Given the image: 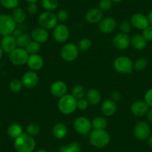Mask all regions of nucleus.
I'll use <instances>...</instances> for the list:
<instances>
[{"mask_svg": "<svg viewBox=\"0 0 152 152\" xmlns=\"http://www.w3.org/2000/svg\"><path fill=\"white\" fill-rule=\"evenodd\" d=\"M14 146L17 152H33L36 147V142L33 137L23 134L14 140Z\"/></svg>", "mask_w": 152, "mask_h": 152, "instance_id": "obj_1", "label": "nucleus"}, {"mask_svg": "<svg viewBox=\"0 0 152 152\" xmlns=\"http://www.w3.org/2000/svg\"><path fill=\"white\" fill-rule=\"evenodd\" d=\"M90 144L98 148H102L107 145L110 142V136L105 130L94 129L89 137Z\"/></svg>", "mask_w": 152, "mask_h": 152, "instance_id": "obj_2", "label": "nucleus"}, {"mask_svg": "<svg viewBox=\"0 0 152 152\" xmlns=\"http://www.w3.org/2000/svg\"><path fill=\"white\" fill-rule=\"evenodd\" d=\"M58 107L62 114H72L77 109V100L72 96V94H66L58 100Z\"/></svg>", "mask_w": 152, "mask_h": 152, "instance_id": "obj_3", "label": "nucleus"}, {"mask_svg": "<svg viewBox=\"0 0 152 152\" xmlns=\"http://www.w3.org/2000/svg\"><path fill=\"white\" fill-rule=\"evenodd\" d=\"M17 28V23L11 16L6 14H0V35L2 37L12 35Z\"/></svg>", "mask_w": 152, "mask_h": 152, "instance_id": "obj_4", "label": "nucleus"}, {"mask_svg": "<svg viewBox=\"0 0 152 152\" xmlns=\"http://www.w3.org/2000/svg\"><path fill=\"white\" fill-rule=\"evenodd\" d=\"M113 68L120 74H131L134 70V63L128 57H118L113 62Z\"/></svg>", "mask_w": 152, "mask_h": 152, "instance_id": "obj_5", "label": "nucleus"}, {"mask_svg": "<svg viewBox=\"0 0 152 152\" xmlns=\"http://www.w3.org/2000/svg\"><path fill=\"white\" fill-rule=\"evenodd\" d=\"M58 20L56 14H54L52 11H46L41 13L38 17V23L40 26L46 30L54 29L58 25Z\"/></svg>", "mask_w": 152, "mask_h": 152, "instance_id": "obj_6", "label": "nucleus"}, {"mask_svg": "<svg viewBox=\"0 0 152 152\" xmlns=\"http://www.w3.org/2000/svg\"><path fill=\"white\" fill-rule=\"evenodd\" d=\"M9 55V60L11 64L14 66H20L26 64L29 55L26 50L23 48L17 47Z\"/></svg>", "mask_w": 152, "mask_h": 152, "instance_id": "obj_7", "label": "nucleus"}, {"mask_svg": "<svg viewBox=\"0 0 152 152\" xmlns=\"http://www.w3.org/2000/svg\"><path fill=\"white\" fill-rule=\"evenodd\" d=\"M79 54V49L75 44L72 43L64 45L61 50V57L66 62H72L77 59Z\"/></svg>", "mask_w": 152, "mask_h": 152, "instance_id": "obj_8", "label": "nucleus"}, {"mask_svg": "<svg viewBox=\"0 0 152 152\" xmlns=\"http://www.w3.org/2000/svg\"><path fill=\"white\" fill-rule=\"evenodd\" d=\"M133 133L137 140L141 141L146 140L151 135L150 125L145 121H140L134 125Z\"/></svg>", "mask_w": 152, "mask_h": 152, "instance_id": "obj_9", "label": "nucleus"}, {"mask_svg": "<svg viewBox=\"0 0 152 152\" xmlns=\"http://www.w3.org/2000/svg\"><path fill=\"white\" fill-rule=\"evenodd\" d=\"M73 127L76 132L82 135H87L91 131L92 122L90 119L84 116H79L76 118L73 123Z\"/></svg>", "mask_w": 152, "mask_h": 152, "instance_id": "obj_10", "label": "nucleus"}, {"mask_svg": "<svg viewBox=\"0 0 152 152\" xmlns=\"http://www.w3.org/2000/svg\"><path fill=\"white\" fill-rule=\"evenodd\" d=\"M69 30L64 23L58 24L53 31V37L57 43H65L69 38Z\"/></svg>", "mask_w": 152, "mask_h": 152, "instance_id": "obj_11", "label": "nucleus"}, {"mask_svg": "<svg viewBox=\"0 0 152 152\" xmlns=\"http://www.w3.org/2000/svg\"><path fill=\"white\" fill-rule=\"evenodd\" d=\"M21 81L23 87L27 89H33L36 87L39 83V77L36 72L30 70L23 74Z\"/></svg>", "mask_w": 152, "mask_h": 152, "instance_id": "obj_12", "label": "nucleus"}, {"mask_svg": "<svg viewBox=\"0 0 152 152\" xmlns=\"http://www.w3.org/2000/svg\"><path fill=\"white\" fill-rule=\"evenodd\" d=\"M113 45L119 50H125L131 45V37L128 34H118L113 39Z\"/></svg>", "mask_w": 152, "mask_h": 152, "instance_id": "obj_13", "label": "nucleus"}, {"mask_svg": "<svg viewBox=\"0 0 152 152\" xmlns=\"http://www.w3.org/2000/svg\"><path fill=\"white\" fill-rule=\"evenodd\" d=\"M99 28L102 33L110 34L117 28V22L113 17H105L102 19L99 23Z\"/></svg>", "mask_w": 152, "mask_h": 152, "instance_id": "obj_14", "label": "nucleus"}, {"mask_svg": "<svg viewBox=\"0 0 152 152\" xmlns=\"http://www.w3.org/2000/svg\"><path fill=\"white\" fill-rule=\"evenodd\" d=\"M131 26L139 30H144L149 26L148 17L141 13H137L131 16L130 20Z\"/></svg>", "mask_w": 152, "mask_h": 152, "instance_id": "obj_15", "label": "nucleus"}, {"mask_svg": "<svg viewBox=\"0 0 152 152\" xmlns=\"http://www.w3.org/2000/svg\"><path fill=\"white\" fill-rule=\"evenodd\" d=\"M49 32L46 29L43 28L42 27H37L32 30L31 34V40L37 43H46L49 39Z\"/></svg>", "mask_w": 152, "mask_h": 152, "instance_id": "obj_16", "label": "nucleus"}, {"mask_svg": "<svg viewBox=\"0 0 152 152\" xmlns=\"http://www.w3.org/2000/svg\"><path fill=\"white\" fill-rule=\"evenodd\" d=\"M0 47L2 49L3 52L8 54L11 53L17 47L16 38L13 35L4 36L0 42Z\"/></svg>", "mask_w": 152, "mask_h": 152, "instance_id": "obj_17", "label": "nucleus"}, {"mask_svg": "<svg viewBox=\"0 0 152 152\" xmlns=\"http://www.w3.org/2000/svg\"><path fill=\"white\" fill-rule=\"evenodd\" d=\"M26 64L31 70L36 72L43 68V65H44V61H43L42 56L39 55L38 54L30 55L28 58Z\"/></svg>", "mask_w": 152, "mask_h": 152, "instance_id": "obj_18", "label": "nucleus"}, {"mask_svg": "<svg viewBox=\"0 0 152 152\" xmlns=\"http://www.w3.org/2000/svg\"><path fill=\"white\" fill-rule=\"evenodd\" d=\"M50 93L56 98H61L67 93V86L63 81H56L51 85Z\"/></svg>", "mask_w": 152, "mask_h": 152, "instance_id": "obj_19", "label": "nucleus"}, {"mask_svg": "<svg viewBox=\"0 0 152 152\" xmlns=\"http://www.w3.org/2000/svg\"><path fill=\"white\" fill-rule=\"evenodd\" d=\"M149 107L145 101H137L131 105V112L135 116H143L146 115Z\"/></svg>", "mask_w": 152, "mask_h": 152, "instance_id": "obj_20", "label": "nucleus"}, {"mask_svg": "<svg viewBox=\"0 0 152 152\" xmlns=\"http://www.w3.org/2000/svg\"><path fill=\"white\" fill-rule=\"evenodd\" d=\"M103 12L99 8H93L89 10L85 14V19L87 22L90 24L99 23L104 18Z\"/></svg>", "mask_w": 152, "mask_h": 152, "instance_id": "obj_21", "label": "nucleus"}, {"mask_svg": "<svg viewBox=\"0 0 152 152\" xmlns=\"http://www.w3.org/2000/svg\"><path fill=\"white\" fill-rule=\"evenodd\" d=\"M101 110L104 116H107V117L113 116L117 110V106H116V102L111 99H107V100L104 101L102 104Z\"/></svg>", "mask_w": 152, "mask_h": 152, "instance_id": "obj_22", "label": "nucleus"}, {"mask_svg": "<svg viewBox=\"0 0 152 152\" xmlns=\"http://www.w3.org/2000/svg\"><path fill=\"white\" fill-rule=\"evenodd\" d=\"M86 99L90 104L96 106L101 102L102 95L101 93L96 88H91L86 92Z\"/></svg>", "mask_w": 152, "mask_h": 152, "instance_id": "obj_23", "label": "nucleus"}, {"mask_svg": "<svg viewBox=\"0 0 152 152\" xmlns=\"http://www.w3.org/2000/svg\"><path fill=\"white\" fill-rule=\"evenodd\" d=\"M52 133L54 137L56 138L57 140H63L66 137L68 130H67L66 126L64 123L58 122L53 126Z\"/></svg>", "mask_w": 152, "mask_h": 152, "instance_id": "obj_24", "label": "nucleus"}, {"mask_svg": "<svg viewBox=\"0 0 152 152\" xmlns=\"http://www.w3.org/2000/svg\"><path fill=\"white\" fill-rule=\"evenodd\" d=\"M131 45L136 50H142L147 46V41L142 34H137L131 37Z\"/></svg>", "mask_w": 152, "mask_h": 152, "instance_id": "obj_25", "label": "nucleus"}, {"mask_svg": "<svg viewBox=\"0 0 152 152\" xmlns=\"http://www.w3.org/2000/svg\"><path fill=\"white\" fill-rule=\"evenodd\" d=\"M11 17L17 24H21V23H24L26 20V13L23 8L17 7V8L13 9Z\"/></svg>", "mask_w": 152, "mask_h": 152, "instance_id": "obj_26", "label": "nucleus"}, {"mask_svg": "<svg viewBox=\"0 0 152 152\" xmlns=\"http://www.w3.org/2000/svg\"><path fill=\"white\" fill-rule=\"evenodd\" d=\"M8 135L11 138H13L15 140L16 138H17L18 137H20L21 134H23V128L20 125L17 123L12 124V125H10L8 128Z\"/></svg>", "mask_w": 152, "mask_h": 152, "instance_id": "obj_27", "label": "nucleus"}, {"mask_svg": "<svg viewBox=\"0 0 152 152\" xmlns=\"http://www.w3.org/2000/svg\"><path fill=\"white\" fill-rule=\"evenodd\" d=\"M31 40V35L26 33H21L18 37H16V43L17 46L19 48H23L25 49L26 46L29 43V42Z\"/></svg>", "mask_w": 152, "mask_h": 152, "instance_id": "obj_28", "label": "nucleus"}, {"mask_svg": "<svg viewBox=\"0 0 152 152\" xmlns=\"http://www.w3.org/2000/svg\"><path fill=\"white\" fill-rule=\"evenodd\" d=\"M91 122L92 127L96 130H105L107 126V121L103 116H96Z\"/></svg>", "mask_w": 152, "mask_h": 152, "instance_id": "obj_29", "label": "nucleus"}, {"mask_svg": "<svg viewBox=\"0 0 152 152\" xmlns=\"http://www.w3.org/2000/svg\"><path fill=\"white\" fill-rule=\"evenodd\" d=\"M86 95V90L84 86L82 85H75L72 88V96L76 99V100H79V99H84V97Z\"/></svg>", "mask_w": 152, "mask_h": 152, "instance_id": "obj_30", "label": "nucleus"}, {"mask_svg": "<svg viewBox=\"0 0 152 152\" xmlns=\"http://www.w3.org/2000/svg\"><path fill=\"white\" fill-rule=\"evenodd\" d=\"M43 8L47 11H52L56 10L59 5L58 0H41Z\"/></svg>", "mask_w": 152, "mask_h": 152, "instance_id": "obj_31", "label": "nucleus"}, {"mask_svg": "<svg viewBox=\"0 0 152 152\" xmlns=\"http://www.w3.org/2000/svg\"><path fill=\"white\" fill-rule=\"evenodd\" d=\"M26 134L31 137H36L40 133V126L37 123H30L26 126Z\"/></svg>", "mask_w": 152, "mask_h": 152, "instance_id": "obj_32", "label": "nucleus"}, {"mask_svg": "<svg viewBox=\"0 0 152 152\" xmlns=\"http://www.w3.org/2000/svg\"><path fill=\"white\" fill-rule=\"evenodd\" d=\"M25 49H26V52L28 53L29 55H35V54H37L38 52H40V44L31 40L29 42L28 44L26 46Z\"/></svg>", "mask_w": 152, "mask_h": 152, "instance_id": "obj_33", "label": "nucleus"}, {"mask_svg": "<svg viewBox=\"0 0 152 152\" xmlns=\"http://www.w3.org/2000/svg\"><path fill=\"white\" fill-rule=\"evenodd\" d=\"M93 46V42L89 38H82L79 40L78 43V48L80 51H83V52H85V51L89 50L90 48Z\"/></svg>", "mask_w": 152, "mask_h": 152, "instance_id": "obj_34", "label": "nucleus"}, {"mask_svg": "<svg viewBox=\"0 0 152 152\" xmlns=\"http://www.w3.org/2000/svg\"><path fill=\"white\" fill-rule=\"evenodd\" d=\"M148 66V61L145 58H137L134 63V69L137 72H141L145 69Z\"/></svg>", "mask_w": 152, "mask_h": 152, "instance_id": "obj_35", "label": "nucleus"}, {"mask_svg": "<svg viewBox=\"0 0 152 152\" xmlns=\"http://www.w3.org/2000/svg\"><path fill=\"white\" fill-rule=\"evenodd\" d=\"M0 4L6 9L13 10L18 7L19 0H0Z\"/></svg>", "mask_w": 152, "mask_h": 152, "instance_id": "obj_36", "label": "nucleus"}, {"mask_svg": "<svg viewBox=\"0 0 152 152\" xmlns=\"http://www.w3.org/2000/svg\"><path fill=\"white\" fill-rule=\"evenodd\" d=\"M23 83L20 80L18 79H14L10 82L9 84V89L14 93H17L20 92L23 88Z\"/></svg>", "mask_w": 152, "mask_h": 152, "instance_id": "obj_37", "label": "nucleus"}, {"mask_svg": "<svg viewBox=\"0 0 152 152\" xmlns=\"http://www.w3.org/2000/svg\"><path fill=\"white\" fill-rule=\"evenodd\" d=\"M113 2L111 0H101L99 3V8L102 12L109 11L112 8Z\"/></svg>", "mask_w": 152, "mask_h": 152, "instance_id": "obj_38", "label": "nucleus"}, {"mask_svg": "<svg viewBox=\"0 0 152 152\" xmlns=\"http://www.w3.org/2000/svg\"><path fill=\"white\" fill-rule=\"evenodd\" d=\"M131 26H131L130 21H128V20H123V21L120 23L119 27L121 33L128 34V33H130L131 30Z\"/></svg>", "mask_w": 152, "mask_h": 152, "instance_id": "obj_39", "label": "nucleus"}, {"mask_svg": "<svg viewBox=\"0 0 152 152\" xmlns=\"http://www.w3.org/2000/svg\"><path fill=\"white\" fill-rule=\"evenodd\" d=\"M56 17L58 18V20L61 23H64L69 18V13L66 10L61 9L57 12Z\"/></svg>", "mask_w": 152, "mask_h": 152, "instance_id": "obj_40", "label": "nucleus"}, {"mask_svg": "<svg viewBox=\"0 0 152 152\" xmlns=\"http://www.w3.org/2000/svg\"><path fill=\"white\" fill-rule=\"evenodd\" d=\"M142 36L147 42L152 41V26L149 25L147 28L142 30Z\"/></svg>", "mask_w": 152, "mask_h": 152, "instance_id": "obj_41", "label": "nucleus"}, {"mask_svg": "<svg viewBox=\"0 0 152 152\" xmlns=\"http://www.w3.org/2000/svg\"><path fill=\"white\" fill-rule=\"evenodd\" d=\"M90 104L87 101V99H81L79 100H77V108L80 110H85L89 107Z\"/></svg>", "mask_w": 152, "mask_h": 152, "instance_id": "obj_42", "label": "nucleus"}, {"mask_svg": "<svg viewBox=\"0 0 152 152\" xmlns=\"http://www.w3.org/2000/svg\"><path fill=\"white\" fill-rule=\"evenodd\" d=\"M145 102L149 107L152 108V88L148 90L145 94Z\"/></svg>", "mask_w": 152, "mask_h": 152, "instance_id": "obj_43", "label": "nucleus"}, {"mask_svg": "<svg viewBox=\"0 0 152 152\" xmlns=\"http://www.w3.org/2000/svg\"><path fill=\"white\" fill-rule=\"evenodd\" d=\"M38 11V6L37 3H29L27 6V12L31 15L36 14Z\"/></svg>", "mask_w": 152, "mask_h": 152, "instance_id": "obj_44", "label": "nucleus"}, {"mask_svg": "<svg viewBox=\"0 0 152 152\" xmlns=\"http://www.w3.org/2000/svg\"><path fill=\"white\" fill-rule=\"evenodd\" d=\"M110 97H111V100H113V102H119L122 99V95L118 91H114L111 93L110 95Z\"/></svg>", "mask_w": 152, "mask_h": 152, "instance_id": "obj_45", "label": "nucleus"}, {"mask_svg": "<svg viewBox=\"0 0 152 152\" xmlns=\"http://www.w3.org/2000/svg\"><path fill=\"white\" fill-rule=\"evenodd\" d=\"M59 152H75L73 149L72 146L71 145H64L59 149Z\"/></svg>", "mask_w": 152, "mask_h": 152, "instance_id": "obj_46", "label": "nucleus"}, {"mask_svg": "<svg viewBox=\"0 0 152 152\" xmlns=\"http://www.w3.org/2000/svg\"><path fill=\"white\" fill-rule=\"evenodd\" d=\"M146 119L150 123H152V108L149 109L146 113Z\"/></svg>", "mask_w": 152, "mask_h": 152, "instance_id": "obj_47", "label": "nucleus"}, {"mask_svg": "<svg viewBox=\"0 0 152 152\" xmlns=\"http://www.w3.org/2000/svg\"><path fill=\"white\" fill-rule=\"evenodd\" d=\"M147 17L149 22V25H150V26H152V10L149 12L148 15Z\"/></svg>", "mask_w": 152, "mask_h": 152, "instance_id": "obj_48", "label": "nucleus"}, {"mask_svg": "<svg viewBox=\"0 0 152 152\" xmlns=\"http://www.w3.org/2000/svg\"><path fill=\"white\" fill-rule=\"evenodd\" d=\"M147 142L148 145L151 148H152V135L149 136L148 138L147 139Z\"/></svg>", "mask_w": 152, "mask_h": 152, "instance_id": "obj_49", "label": "nucleus"}, {"mask_svg": "<svg viewBox=\"0 0 152 152\" xmlns=\"http://www.w3.org/2000/svg\"><path fill=\"white\" fill-rule=\"evenodd\" d=\"M28 3H37L39 0H26Z\"/></svg>", "mask_w": 152, "mask_h": 152, "instance_id": "obj_50", "label": "nucleus"}, {"mask_svg": "<svg viewBox=\"0 0 152 152\" xmlns=\"http://www.w3.org/2000/svg\"><path fill=\"white\" fill-rule=\"evenodd\" d=\"M3 51H2V49H1V47H0V60L2 59V56H3Z\"/></svg>", "mask_w": 152, "mask_h": 152, "instance_id": "obj_51", "label": "nucleus"}, {"mask_svg": "<svg viewBox=\"0 0 152 152\" xmlns=\"http://www.w3.org/2000/svg\"><path fill=\"white\" fill-rule=\"evenodd\" d=\"M113 2H115V3H119L122 1V0H111Z\"/></svg>", "mask_w": 152, "mask_h": 152, "instance_id": "obj_52", "label": "nucleus"}, {"mask_svg": "<svg viewBox=\"0 0 152 152\" xmlns=\"http://www.w3.org/2000/svg\"><path fill=\"white\" fill-rule=\"evenodd\" d=\"M36 152H48L46 150H44V149H40V150H37Z\"/></svg>", "mask_w": 152, "mask_h": 152, "instance_id": "obj_53", "label": "nucleus"}]
</instances>
